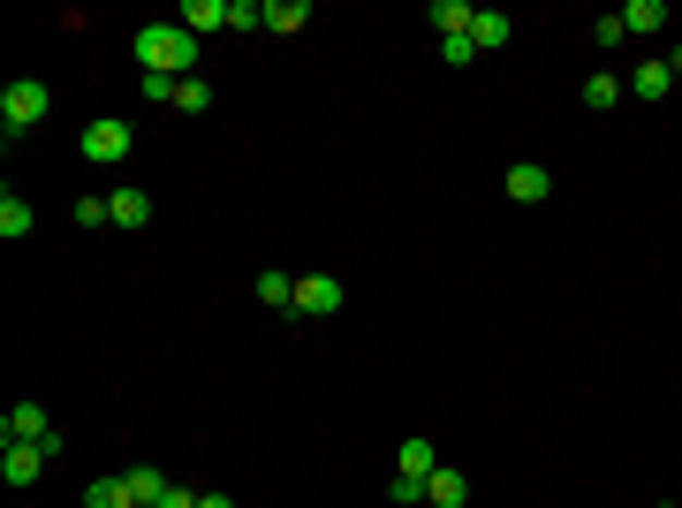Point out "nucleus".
I'll return each mask as SVG.
<instances>
[{
    "label": "nucleus",
    "mask_w": 682,
    "mask_h": 508,
    "mask_svg": "<svg viewBox=\"0 0 682 508\" xmlns=\"http://www.w3.org/2000/svg\"><path fill=\"white\" fill-rule=\"evenodd\" d=\"M160 508H197V494H190V486H168V501Z\"/></svg>",
    "instance_id": "cd10ccee"
},
{
    "label": "nucleus",
    "mask_w": 682,
    "mask_h": 508,
    "mask_svg": "<svg viewBox=\"0 0 682 508\" xmlns=\"http://www.w3.org/2000/svg\"><path fill=\"white\" fill-rule=\"evenodd\" d=\"M614 99H622V76H614V69H592V76H584V107H592V114H607Z\"/></svg>",
    "instance_id": "f3484780"
},
{
    "label": "nucleus",
    "mask_w": 682,
    "mask_h": 508,
    "mask_svg": "<svg viewBox=\"0 0 682 508\" xmlns=\"http://www.w3.org/2000/svg\"><path fill=\"white\" fill-rule=\"evenodd\" d=\"M304 23H312V8H304V0H266V31H273V38H296Z\"/></svg>",
    "instance_id": "4468645a"
},
{
    "label": "nucleus",
    "mask_w": 682,
    "mask_h": 508,
    "mask_svg": "<svg viewBox=\"0 0 682 508\" xmlns=\"http://www.w3.org/2000/svg\"><path fill=\"white\" fill-rule=\"evenodd\" d=\"M137 76H197V38L182 23H145L137 31Z\"/></svg>",
    "instance_id": "f257e3e1"
},
{
    "label": "nucleus",
    "mask_w": 682,
    "mask_h": 508,
    "mask_svg": "<svg viewBox=\"0 0 682 508\" xmlns=\"http://www.w3.org/2000/svg\"><path fill=\"white\" fill-rule=\"evenodd\" d=\"M0 235H8V243H23V235H31V205H23L15 190L0 197Z\"/></svg>",
    "instance_id": "6ab92c4d"
},
{
    "label": "nucleus",
    "mask_w": 682,
    "mask_h": 508,
    "mask_svg": "<svg viewBox=\"0 0 682 508\" xmlns=\"http://www.w3.org/2000/svg\"><path fill=\"white\" fill-rule=\"evenodd\" d=\"M46 114H53V92H46L38 76H15V84L0 92V130H8V137H23V130H38Z\"/></svg>",
    "instance_id": "f03ea898"
},
{
    "label": "nucleus",
    "mask_w": 682,
    "mask_h": 508,
    "mask_svg": "<svg viewBox=\"0 0 682 508\" xmlns=\"http://www.w3.org/2000/svg\"><path fill=\"white\" fill-rule=\"evenodd\" d=\"M509 38H515L509 15H501V8H478V23H471V46H478V53H501Z\"/></svg>",
    "instance_id": "9b49d317"
},
{
    "label": "nucleus",
    "mask_w": 682,
    "mask_h": 508,
    "mask_svg": "<svg viewBox=\"0 0 682 508\" xmlns=\"http://www.w3.org/2000/svg\"><path fill=\"white\" fill-rule=\"evenodd\" d=\"M228 31H266V0H228Z\"/></svg>",
    "instance_id": "4be33fe9"
},
{
    "label": "nucleus",
    "mask_w": 682,
    "mask_h": 508,
    "mask_svg": "<svg viewBox=\"0 0 682 508\" xmlns=\"http://www.w3.org/2000/svg\"><path fill=\"white\" fill-rule=\"evenodd\" d=\"M38 471H46V448H38V440H15V448H0V479H8V486H31Z\"/></svg>",
    "instance_id": "39448f33"
},
{
    "label": "nucleus",
    "mask_w": 682,
    "mask_h": 508,
    "mask_svg": "<svg viewBox=\"0 0 682 508\" xmlns=\"http://www.w3.org/2000/svg\"><path fill=\"white\" fill-rule=\"evenodd\" d=\"M137 92H145V99H168V107H174V92H182V84H174V76H137Z\"/></svg>",
    "instance_id": "bb28decb"
},
{
    "label": "nucleus",
    "mask_w": 682,
    "mask_h": 508,
    "mask_svg": "<svg viewBox=\"0 0 682 508\" xmlns=\"http://www.w3.org/2000/svg\"><path fill=\"white\" fill-rule=\"evenodd\" d=\"M660 23H668V0H630V8H622V31H630V38H653Z\"/></svg>",
    "instance_id": "2eb2a0df"
},
{
    "label": "nucleus",
    "mask_w": 682,
    "mask_h": 508,
    "mask_svg": "<svg viewBox=\"0 0 682 508\" xmlns=\"http://www.w3.org/2000/svg\"><path fill=\"white\" fill-rule=\"evenodd\" d=\"M84 508H130V486H122V479H92V486H84Z\"/></svg>",
    "instance_id": "412c9836"
},
{
    "label": "nucleus",
    "mask_w": 682,
    "mask_h": 508,
    "mask_svg": "<svg viewBox=\"0 0 682 508\" xmlns=\"http://www.w3.org/2000/svg\"><path fill=\"white\" fill-rule=\"evenodd\" d=\"M433 471H440L433 440H402V479H433Z\"/></svg>",
    "instance_id": "aec40b11"
},
{
    "label": "nucleus",
    "mask_w": 682,
    "mask_h": 508,
    "mask_svg": "<svg viewBox=\"0 0 682 508\" xmlns=\"http://www.w3.org/2000/svg\"><path fill=\"white\" fill-rule=\"evenodd\" d=\"M258 304H273V312H296V281H289L281 266H266V274H258Z\"/></svg>",
    "instance_id": "a211bd4d"
},
{
    "label": "nucleus",
    "mask_w": 682,
    "mask_h": 508,
    "mask_svg": "<svg viewBox=\"0 0 682 508\" xmlns=\"http://www.w3.org/2000/svg\"><path fill=\"white\" fill-rule=\"evenodd\" d=\"M122 486H130V508H160L168 501V471H145V463H137V471H122Z\"/></svg>",
    "instance_id": "1a4fd4ad"
},
{
    "label": "nucleus",
    "mask_w": 682,
    "mask_h": 508,
    "mask_svg": "<svg viewBox=\"0 0 682 508\" xmlns=\"http://www.w3.org/2000/svg\"><path fill=\"white\" fill-rule=\"evenodd\" d=\"M660 61H668V69H675V76H682V46H675V53H660Z\"/></svg>",
    "instance_id": "c756f323"
},
{
    "label": "nucleus",
    "mask_w": 682,
    "mask_h": 508,
    "mask_svg": "<svg viewBox=\"0 0 682 508\" xmlns=\"http://www.w3.org/2000/svg\"><path fill=\"white\" fill-rule=\"evenodd\" d=\"M174 107H182V114H205V107H212V84H205V76H182Z\"/></svg>",
    "instance_id": "5701e85b"
},
{
    "label": "nucleus",
    "mask_w": 682,
    "mask_h": 508,
    "mask_svg": "<svg viewBox=\"0 0 682 508\" xmlns=\"http://www.w3.org/2000/svg\"><path fill=\"white\" fill-rule=\"evenodd\" d=\"M107 213H114V228H145V220H153V197L130 182V190H114V197H107Z\"/></svg>",
    "instance_id": "f8f14e48"
},
{
    "label": "nucleus",
    "mask_w": 682,
    "mask_h": 508,
    "mask_svg": "<svg viewBox=\"0 0 682 508\" xmlns=\"http://www.w3.org/2000/svg\"><path fill=\"white\" fill-rule=\"evenodd\" d=\"M296 312H304V319H334L341 312V281L334 274H304V281H296Z\"/></svg>",
    "instance_id": "20e7f679"
},
{
    "label": "nucleus",
    "mask_w": 682,
    "mask_h": 508,
    "mask_svg": "<svg viewBox=\"0 0 682 508\" xmlns=\"http://www.w3.org/2000/svg\"><path fill=\"white\" fill-rule=\"evenodd\" d=\"M197 508H235V501L228 494H197Z\"/></svg>",
    "instance_id": "c85d7f7f"
},
{
    "label": "nucleus",
    "mask_w": 682,
    "mask_h": 508,
    "mask_svg": "<svg viewBox=\"0 0 682 508\" xmlns=\"http://www.w3.org/2000/svg\"><path fill=\"white\" fill-rule=\"evenodd\" d=\"M425 508H471V479H463V471H448V463H440V471H433V479H425Z\"/></svg>",
    "instance_id": "423d86ee"
},
{
    "label": "nucleus",
    "mask_w": 682,
    "mask_h": 508,
    "mask_svg": "<svg viewBox=\"0 0 682 508\" xmlns=\"http://www.w3.org/2000/svg\"><path fill=\"white\" fill-rule=\"evenodd\" d=\"M592 38H599V46H622V38H630V31H622V8H614V15H599V23H592Z\"/></svg>",
    "instance_id": "393cba45"
},
{
    "label": "nucleus",
    "mask_w": 682,
    "mask_h": 508,
    "mask_svg": "<svg viewBox=\"0 0 682 508\" xmlns=\"http://www.w3.org/2000/svg\"><path fill=\"white\" fill-rule=\"evenodd\" d=\"M433 23H440V38H471L478 8H471V0H433Z\"/></svg>",
    "instance_id": "ddd939ff"
},
{
    "label": "nucleus",
    "mask_w": 682,
    "mask_h": 508,
    "mask_svg": "<svg viewBox=\"0 0 682 508\" xmlns=\"http://www.w3.org/2000/svg\"><path fill=\"white\" fill-rule=\"evenodd\" d=\"M76 145H84V160H99V168H114V160H122V153L137 145V130H130L122 114H99V122H92V130L76 137Z\"/></svg>",
    "instance_id": "7ed1b4c3"
},
{
    "label": "nucleus",
    "mask_w": 682,
    "mask_h": 508,
    "mask_svg": "<svg viewBox=\"0 0 682 508\" xmlns=\"http://www.w3.org/2000/svg\"><path fill=\"white\" fill-rule=\"evenodd\" d=\"M501 190H509L515 205H538V197H553V174L538 168V160H523V168H509V182H501Z\"/></svg>",
    "instance_id": "6e6552de"
},
{
    "label": "nucleus",
    "mask_w": 682,
    "mask_h": 508,
    "mask_svg": "<svg viewBox=\"0 0 682 508\" xmlns=\"http://www.w3.org/2000/svg\"><path fill=\"white\" fill-rule=\"evenodd\" d=\"M630 92H637V99H668V92H675V69H668V61H637Z\"/></svg>",
    "instance_id": "dca6fc26"
},
{
    "label": "nucleus",
    "mask_w": 682,
    "mask_h": 508,
    "mask_svg": "<svg viewBox=\"0 0 682 508\" xmlns=\"http://www.w3.org/2000/svg\"><path fill=\"white\" fill-rule=\"evenodd\" d=\"M190 38H205V31H228V0H182V15H174Z\"/></svg>",
    "instance_id": "9d476101"
},
{
    "label": "nucleus",
    "mask_w": 682,
    "mask_h": 508,
    "mask_svg": "<svg viewBox=\"0 0 682 508\" xmlns=\"http://www.w3.org/2000/svg\"><path fill=\"white\" fill-rule=\"evenodd\" d=\"M46 433H53V425H46L38 402H15V410L0 418V440H8V448H15V440H46Z\"/></svg>",
    "instance_id": "0eeeda50"
},
{
    "label": "nucleus",
    "mask_w": 682,
    "mask_h": 508,
    "mask_svg": "<svg viewBox=\"0 0 682 508\" xmlns=\"http://www.w3.org/2000/svg\"><path fill=\"white\" fill-rule=\"evenodd\" d=\"M114 213H107V197H76V228H107Z\"/></svg>",
    "instance_id": "b1692460"
},
{
    "label": "nucleus",
    "mask_w": 682,
    "mask_h": 508,
    "mask_svg": "<svg viewBox=\"0 0 682 508\" xmlns=\"http://www.w3.org/2000/svg\"><path fill=\"white\" fill-rule=\"evenodd\" d=\"M387 494H394L402 508H417V501H425V479H402V471H394V486H387Z\"/></svg>",
    "instance_id": "a878e982"
}]
</instances>
